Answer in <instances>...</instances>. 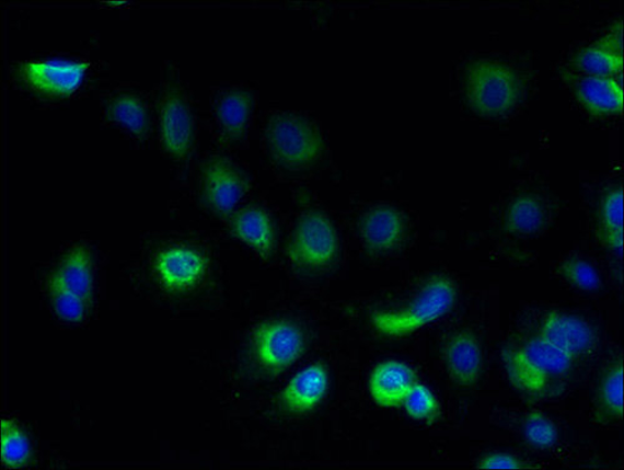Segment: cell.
I'll return each mask as SVG.
<instances>
[{"label": "cell", "instance_id": "12", "mask_svg": "<svg viewBox=\"0 0 624 470\" xmlns=\"http://www.w3.org/2000/svg\"><path fill=\"white\" fill-rule=\"evenodd\" d=\"M93 289L91 254L84 247H76L61 261L50 278L49 290L65 293L88 301Z\"/></svg>", "mask_w": 624, "mask_h": 470}, {"label": "cell", "instance_id": "6", "mask_svg": "<svg viewBox=\"0 0 624 470\" xmlns=\"http://www.w3.org/2000/svg\"><path fill=\"white\" fill-rule=\"evenodd\" d=\"M335 228L326 217L312 213L300 220L290 244V260L307 268H321L337 254Z\"/></svg>", "mask_w": 624, "mask_h": 470}, {"label": "cell", "instance_id": "20", "mask_svg": "<svg viewBox=\"0 0 624 470\" xmlns=\"http://www.w3.org/2000/svg\"><path fill=\"white\" fill-rule=\"evenodd\" d=\"M605 242L617 253L623 251V191L614 190L605 195L602 209Z\"/></svg>", "mask_w": 624, "mask_h": 470}, {"label": "cell", "instance_id": "26", "mask_svg": "<svg viewBox=\"0 0 624 470\" xmlns=\"http://www.w3.org/2000/svg\"><path fill=\"white\" fill-rule=\"evenodd\" d=\"M623 366L611 368L604 376L601 387V403L605 413L621 419L624 410Z\"/></svg>", "mask_w": 624, "mask_h": 470}, {"label": "cell", "instance_id": "17", "mask_svg": "<svg viewBox=\"0 0 624 470\" xmlns=\"http://www.w3.org/2000/svg\"><path fill=\"white\" fill-rule=\"evenodd\" d=\"M234 234L250 248L267 259L274 245L271 219L262 209H246L235 218Z\"/></svg>", "mask_w": 624, "mask_h": 470}, {"label": "cell", "instance_id": "7", "mask_svg": "<svg viewBox=\"0 0 624 470\" xmlns=\"http://www.w3.org/2000/svg\"><path fill=\"white\" fill-rule=\"evenodd\" d=\"M89 65L69 59L25 61L21 67L24 82L48 96H69L83 83Z\"/></svg>", "mask_w": 624, "mask_h": 470}, {"label": "cell", "instance_id": "21", "mask_svg": "<svg viewBox=\"0 0 624 470\" xmlns=\"http://www.w3.org/2000/svg\"><path fill=\"white\" fill-rule=\"evenodd\" d=\"M111 113L113 118L134 135H145L148 126V117L145 106L138 98L124 94L115 98L111 105Z\"/></svg>", "mask_w": 624, "mask_h": 470}, {"label": "cell", "instance_id": "22", "mask_svg": "<svg viewBox=\"0 0 624 470\" xmlns=\"http://www.w3.org/2000/svg\"><path fill=\"white\" fill-rule=\"evenodd\" d=\"M543 223L541 204L531 197L517 199L508 211V226L513 232L531 234L536 232Z\"/></svg>", "mask_w": 624, "mask_h": 470}, {"label": "cell", "instance_id": "4", "mask_svg": "<svg viewBox=\"0 0 624 470\" xmlns=\"http://www.w3.org/2000/svg\"><path fill=\"white\" fill-rule=\"evenodd\" d=\"M304 335L296 324L274 321L257 328L253 348L258 366L271 374L290 368L304 352Z\"/></svg>", "mask_w": 624, "mask_h": 470}, {"label": "cell", "instance_id": "9", "mask_svg": "<svg viewBox=\"0 0 624 470\" xmlns=\"http://www.w3.org/2000/svg\"><path fill=\"white\" fill-rule=\"evenodd\" d=\"M416 383V374L406 363L386 360L372 370L369 390L374 403L380 406L398 408L404 405L405 398Z\"/></svg>", "mask_w": 624, "mask_h": 470}, {"label": "cell", "instance_id": "1", "mask_svg": "<svg viewBox=\"0 0 624 470\" xmlns=\"http://www.w3.org/2000/svg\"><path fill=\"white\" fill-rule=\"evenodd\" d=\"M573 358L542 339L506 353L508 378L515 388L530 396H543L562 383L573 367Z\"/></svg>", "mask_w": 624, "mask_h": 470}, {"label": "cell", "instance_id": "27", "mask_svg": "<svg viewBox=\"0 0 624 470\" xmlns=\"http://www.w3.org/2000/svg\"><path fill=\"white\" fill-rule=\"evenodd\" d=\"M579 61L588 72L599 74V77L617 73L623 67V58L620 53L609 48L588 49Z\"/></svg>", "mask_w": 624, "mask_h": 470}, {"label": "cell", "instance_id": "18", "mask_svg": "<svg viewBox=\"0 0 624 470\" xmlns=\"http://www.w3.org/2000/svg\"><path fill=\"white\" fill-rule=\"evenodd\" d=\"M582 102L596 112L614 113L623 108L622 87L608 77H588L579 85Z\"/></svg>", "mask_w": 624, "mask_h": 470}, {"label": "cell", "instance_id": "28", "mask_svg": "<svg viewBox=\"0 0 624 470\" xmlns=\"http://www.w3.org/2000/svg\"><path fill=\"white\" fill-rule=\"evenodd\" d=\"M565 277L579 289L594 291L601 288L599 273L583 261L575 260L564 265Z\"/></svg>", "mask_w": 624, "mask_h": 470}, {"label": "cell", "instance_id": "30", "mask_svg": "<svg viewBox=\"0 0 624 470\" xmlns=\"http://www.w3.org/2000/svg\"><path fill=\"white\" fill-rule=\"evenodd\" d=\"M478 468L483 469H521L523 463L520 459L511 455L494 454L486 456L478 463Z\"/></svg>", "mask_w": 624, "mask_h": 470}, {"label": "cell", "instance_id": "24", "mask_svg": "<svg viewBox=\"0 0 624 470\" xmlns=\"http://www.w3.org/2000/svg\"><path fill=\"white\" fill-rule=\"evenodd\" d=\"M409 419L421 422H432L440 413V405L432 390L417 383L409 390L404 405Z\"/></svg>", "mask_w": 624, "mask_h": 470}, {"label": "cell", "instance_id": "11", "mask_svg": "<svg viewBox=\"0 0 624 470\" xmlns=\"http://www.w3.org/2000/svg\"><path fill=\"white\" fill-rule=\"evenodd\" d=\"M328 389V375L321 363H315L293 376L280 394L285 410L307 413L323 402Z\"/></svg>", "mask_w": 624, "mask_h": 470}, {"label": "cell", "instance_id": "13", "mask_svg": "<svg viewBox=\"0 0 624 470\" xmlns=\"http://www.w3.org/2000/svg\"><path fill=\"white\" fill-rule=\"evenodd\" d=\"M244 193L245 184L242 176L226 163H212L205 172V200L220 215L233 211L243 199Z\"/></svg>", "mask_w": 624, "mask_h": 470}, {"label": "cell", "instance_id": "25", "mask_svg": "<svg viewBox=\"0 0 624 470\" xmlns=\"http://www.w3.org/2000/svg\"><path fill=\"white\" fill-rule=\"evenodd\" d=\"M523 431L530 445L541 449L554 447L558 438L556 424L541 412H532L528 415Z\"/></svg>", "mask_w": 624, "mask_h": 470}, {"label": "cell", "instance_id": "19", "mask_svg": "<svg viewBox=\"0 0 624 470\" xmlns=\"http://www.w3.org/2000/svg\"><path fill=\"white\" fill-rule=\"evenodd\" d=\"M252 101L244 93H230L218 105V119L231 136H240L246 127Z\"/></svg>", "mask_w": 624, "mask_h": 470}, {"label": "cell", "instance_id": "3", "mask_svg": "<svg viewBox=\"0 0 624 470\" xmlns=\"http://www.w3.org/2000/svg\"><path fill=\"white\" fill-rule=\"evenodd\" d=\"M266 140L273 156L287 165L314 162L321 150L317 133L293 115H276L267 126Z\"/></svg>", "mask_w": 624, "mask_h": 470}, {"label": "cell", "instance_id": "14", "mask_svg": "<svg viewBox=\"0 0 624 470\" xmlns=\"http://www.w3.org/2000/svg\"><path fill=\"white\" fill-rule=\"evenodd\" d=\"M444 363L450 377L461 386H474L483 371L484 357L474 335L460 333L446 344Z\"/></svg>", "mask_w": 624, "mask_h": 470}, {"label": "cell", "instance_id": "15", "mask_svg": "<svg viewBox=\"0 0 624 470\" xmlns=\"http://www.w3.org/2000/svg\"><path fill=\"white\" fill-rule=\"evenodd\" d=\"M160 130L169 153L184 157L192 147L193 118L186 103L180 96H167L160 113Z\"/></svg>", "mask_w": 624, "mask_h": 470}, {"label": "cell", "instance_id": "5", "mask_svg": "<svg viewBox=\"0 0 624 470\" xmlns=\"http://www.w3.org/2000/svg\"><path fill=\"white\" fill-rule=\"evenodd\" d=\"M469 95L475 108L496 115L510 111L517 100V82L507 68L492 61L477 65L470 74Z\"/></svg>", "mask_w": 624, "mask_h": 470}, {"label": "cell", "instance_id": "10", "mask_svg": "<svg viewBox=\"0 0 624 470\" xmlns=\"http://www.w3.org/2000/svg\"><path fill=\"white\" fill-rule=\"evenodd\" d=\"M540 339L574 359L591 349L593 332L583 319L555 312L543 321Z\"/></svg>", "mask_w": 624, "mask_h": 470}, {"label": "cell", "instance_id": "8", "mask_svg": "<svg viewBox=\"0 0 624 470\" xmlns=\"http://www.w3.org/2000/svg\"><path fill=\"white\" fill-rule=\"evenodd\" d=\"M205 256L189 247H172L157 255L155 276L165 289L180 291L190 289L207 273Z\"/></svg>", "mask_w": 624, "mask_h": 470}, {"label": "cell", "instance_id": "16", "mask_svg": "<svg viewBox=\"0 0 624 470\" xmlns=\"http://www.w3.org/2000/svg\"><path fill=\"white\" fill-rule=\"evenodd\" d=\"M404 232V221L395 209H373L362 221L365 241L377 251L390 250Z\"/></svg>", "mask_w": 624, "mask_h": 470}, {"label": "cell", "instance_id": "2", "mask_svg": "<svg viewBox=\"0 0 624 470\" xmlns=\"http://www.w3.org/2000/svg\"><path fill=\"white\" fill-rule=\"evenodd\" d=\"M457 300L453 284L435 278L418 291L412 303L397 312L374 313L372 321L381 334L404 336L439 321L448 314Z\"/></svg>", "mask_w": 624, "mask_h": 470}, {"label": "cell", "instance_id": "29", "mask_svg": "<svg viewBox=\"0 0 624 470\" xmlns=\"http://www.w3.org/2000/svg\"><path fill=\"white\" fill-rule=\"evenodd\" d=\"M49 295L53 307L61 319L68 322L82 321L86 313L88 301L56 290H49Z\"/></svg>", "mask_w": 624, "mask_h": 470}, {"label": "cell", "instance_id": "23", "mask_svg": "<svg viewBox=\"0 0 624 470\" xmlns=\"http://www.w3.org/2000/svg\"><path fill=\"white\" fill-rule=\"evenodd\" d=\"M2 434L3 462L9 467H21L28 462L31 445L25 433L13 422L4 421Z\"/></svg>", "mask_w": 624, "mask_h": 470}]
</instances>
